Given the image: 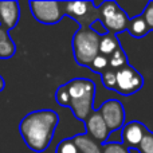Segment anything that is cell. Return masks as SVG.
<instances>
[{
    "mask_svg": "<svg viewBox=\"0 0 153 153\" xmlns=\"http://www.w3.org/2000/svg\"><path fill=\"white\" fill-rule=\"evenodd\" d=\"M55 153H79V151L76 148L73 137H70V138H65L58 144Z\"/></svg>",
    "mask_w": 153,
    "mask_h": 153,
    "instance_id": "obj_20",
    "label": "cell"
},
{
    "mask_svg": "<svg viewBox=\"0 0 153 153\" xmlns=\"http://www.w3.org/2000/svg\"><path fill=\"white\" fill-rule=\"evenodd\" d=\"M144 86V78L133 66L122 67L117 71V85L116 91L122 95L136 94Z\"/></svg>",
    "mask_w": 153,
    "mask_h": 153,
    "instance_id": "obj_6",
    "label": "cell"
},
{
    "mask_svg": "<svg viewBox=\"0 0 153 153\" xmlns=\"http://www.w3.org/2000/svg\"><path fill=\"white\" fill-rule=\"evenodd\" d=\"M100 38L101 34L93 30L91 23L81 24V28L73 36V54L79 66L89 67L100 54Z\"/></svg>",
    "mask_w": 153,
    "mask_h": 153,
    "instance_id": "obj_2",
    "label": "cell"
},
{
    "mask_svg": "<svg viewBox=\"0 0 153 153\" xmlns=\"http://www.w3.org/2000/svg\"><path fill=\"white\" fill-rule=\"evenodd\" d=\"M143 16L145 18L146 23H148L149 30L153 31V1H149L148 4H146V7L144 8V11H143Z\"/></svg>",
    "mask_w": 153,
    "mask_h": 153,
    "instance_id": "obj_22",
    "label": "cell"
},
{
    "mask_svg": "<svg viewBox=\"0 0 153 153\" xmlns=\"http://www.w3.org/2000/svg\"><path fill=\"white\" fill-rule=\"evenodd\" d=\"M73 140H74L79 153H98V152H101V145L93 137H90L87 133L76 134L73 137Z\"/></svg>",
    "mask_w": 153,
    "mask_h": 153,
    "instance_id": "obj_11",
    "label": "cell"
},
{
    "mask_svg": "<svg viewBox=\"0 0 153 153\" xmlns=\"http://www.w3.org/2000/svg\"><path fill=\"white\" fill-rule=\"evenodd\" d=\"M28 5L32 16L46 26L59 23L65 16L63 1H30Z\"/></svg>",
    "mask_w": 153,
    "mask_h": 153,
    "instance_id": "obj_4",
    "label": "cell"
},
{
    "mask_svg": "<svg viewBox=\"0 0 153 153\" xmlns=\"http://www.w3.org/2000/svg\"><path fill=\"white\" fill-rule=\"evenodd\" d=\"M109 132H118L125 125V108L118 100H108L98 108Z\"/></svg>",
    "mask_w": 153,
    "mask_h": 153,
    "instance_id": "obj_5",
    "label": "cell"
},
{
    "mask_svg": "<svg viewBox=\"0 0 153 153\" xmlns=\"http://www.w3.org/2000/svg\"><path fill=\"white\" fill-rule=\"evenodd\" d=\"M98 19L108 34L118 35L128 30L129 18L116 1H103L98 8Z\"/></svg>",
    "mask_w": 153,
    "mask_h": 153,
    "instance_id": "obj_3",
    "label": "cell"
},
{
    "mask_svg": "<svg viewBox=\"0 0 153 153\" xmlns=\"http://www.w3.org/2000/svg\"><path fill=\"white\" fill-rule=\"evenodd\" d=\"M20 19V7L15 0L0 1V26L7 31L15 28Z\"/></svg>",
    "mask_w": 153,
    "mask_h": 153,
    "instance_id": "obj_9",
    "label": "cell"
},
{
    "mask_svg": "<svg viewBox=\"0 0 153 153\" xmlns=\"http://www.w3.org/2000/svg\"><path fill=\"white\" fill-rule=\"evenodd\" d=\"M101 152L102 153H130L129 149L118 141H108V143L101 145Z\"/></svg>",
    "mask_w": 153,
    "mask_h": 153,
    "instance_id": "obj_17",
    "label": "cell"
},
{
    "mask_svg": "<svg viewBox=\"0 0 153 153\" xmlns=\"http://www.w3.org/2000/svg\"><path fill=\"white\" fill-rule=\"evenodd\" d=\"M16 53V46L8 31L0 26V58L8 59L12 58Z\"/></svg>",
    "mask_w": 153,
    "mask_h": 153,
    "instance_id": "obj_12",
    "label": "cell"
},
{
    "mask_svg": "<svg viewBox=\"0 0 153 153\" xmlns=\"http://www.w3.org/2000/svg\"><path fill=\"white\" fill-rule=\"evenodd\" d=\"M118 47H120V43L117 40L116 35L108 34V32L101 35V38H100V54L101 55H105L109 58Z\"/></svg>",
    "mask_w": 153,
    "mask_h": 153,
    "instance_id": "obj_14",
    "label": "cell"
},
{
    "mask_svg": "<svg viewBox=\"0 0 153 153\" xmlns=\"http://www.w3.org/2000/svg\"><path fill=\"white\" fill-rule=\"evenodd\" d=\"M55 101L58 102V105H61V106H66V108H69V106H70L71 98H70L69 89H67L66 85H61V86L56 89V91H55Z\"/></svg>",
    "mask_w": 153,
    "mask_h": 153,
    "instance_id": "obj_19",
    "label": "cell"
},
{
    "mask_svg": "<svg viewBox=\"0 0 153 153\" xmlns=\"http://www.w3.org/2000/svg\"><path fill=\"white\" fill-rule=\"evenodd\" d=\"M146 132L148 129L144 124L138 121H130L121 129V143L128 149H137Z\"/></svg>",
    "mask_w": 153,
    "mask_h": 153,
    "instance_id": "obj_8",
    "label": "cell"
},
{
    "mask_svg": "<svg viewBox=\"0 0 153 153\" xmlns=\"http://www.w3.org/2000/svg\"><path fill=\"white\" fill-rule=\"evenodd\" d=\"M126 31L129 32L130 36L136 38V39H141V38L146 36L151 30H149L145 18H144L143 13H141V15H137V16H134V18L129 19V24H128Z\"/></svg>",
    "mask_w": 153,
    "mask_h": 153,
    "instance_id": "obj_10",
    "label": "cell"
},
{
    "mask_svg": "<svg viewBox=\"0 0 153 153\" xmlns=\"http://www.w3.org/2000/svg\"><path fill=\"white\" fill-rule=\"evenodd\" d=\"M137 151L140 153H153V133L146 132L145 136L143 137L140 145H138Z\"/></svg>",
    "mask_w": 153,
    "mask_h": 153,
    "instance_id": "obj_21",
    "label": "cell"
},
{
    "mask_svg": "<svg viewBox=\"0 0 153 153\" xmlns=\"http://www.w3.org/2000/svg\"><path fill=\"white\" fill-rule=\"evenodd\" d=\"M98 153H102V152H98Z\"/></svg>",
    "mask_w": 153,
    "mask_h": 153,
    "instance_id": "obj_24",
    "label": "cell"
},
{
    "mask_svg": "<svg viewBox=\"0 0 153 153\" xmlns=\"http://www.w3.org/2000/svg\"><path fill=\"white\" fill-rule=\"evenodd\" d=\"M89 69L91 70V71H94V73L102 74L105 70L109 69V58H108V56H105V55L98 54V55L93 59L91 63H90Z\"/></svg>",
    "mask_w": 153,
    "mask_h": 153,
    "instance_id": "obj_16",
    "label": "cell"
},
{
    "mask_svg": "<svg viewBox=\"0 0 153 153\" xmlns=\"http://www.w3.org/2000/svg\"><path fill=\"white\" fill-rule=\"evenodd\" d=\"M4 89H5V81H4V78L0 75V93H1Z\"/></svg>",
    "mask_w": 153,
    "mask_h": 153,
    "instance_id": "obj_23",
    "label": "cell"
},
{
    "mask_svg": "<svg viewBox=\"0 0 153 153\" xmlns=\"http://www.w3.org/2000/svg\"><path fill=\"white\" fill-rule=\"evenodd\" d=\"M59 124V114L50 109L34 110L24 116L19 124V133L28 149L42 153L50 146Z\"/></svg>",
    "mask_w": 153,
    "mask_h": 153,
    "instance_id": "obj_1",
    "label": "cell"
},
{
    "mask_svg": "<svg viewBox=\"0 0 153 153\" xmlns=\"http://www.w3.org/2000/svg\"><path fill=\"white\" fill-rule=\"evenodd\" d=\"M101 79L102 83L106 89L109 90H114L116 91V85H117V71L113 69H108L101 74Z\"/></svg>",
    "mask_w": 153,
    "mask_h": 153,
    "instance_id": "obj_18",
    "label": "cell"
},
{
    "mask_svg": "<svg viewBox=\"0 0 153 153\" xmlns=\"http://www.w3.org/2000/svg\"><path fill=\"white\" fill-rule=\"evenodd\" d=\"M128 56L125 54V51L122 50V47L120 46L110 56H109V69H113L116 71H118L120 69L128 66Z\"/></svg>",
    "mask_w": 153,
    "mask_h": 153,
    "instance_id": "obj_15",
    "label": "cell"
},
{
    "mask_svg": "<svg viewBox=\"0 0 153 153\" xmlns=\"http://www.w3.org/2000/svg\"><path fill=\"white\" fill-rule=\"evenodd\" d=\"M85 126H86V133L93 137L100 145L108 143L109 137H110V132H109L108 126H106L105 121H103L102 116L100 114L98 110H93L90 116L85 121Z\"/></svg>",
    "mask_w": 153,
    "mask_h": 153,
    "instance_id": "obj_7",
    "label": "cell"
},
{
    "mask_svg": "<svg viewBox=\"0 0 153 153\" xmlns=\"http://www.w3.org/2000/svg\"><path fill=\"white\" fill-rule=\"evenodd\" d=\"M93 5V1H63L65 15H69L74 19L85 16L89 11V7Z\"/></svg>",
    "mask_w": 153,
    "mask_h": 153,
    "instance_id": "obj_13",
    "label": "cell"
}]
</instances>
